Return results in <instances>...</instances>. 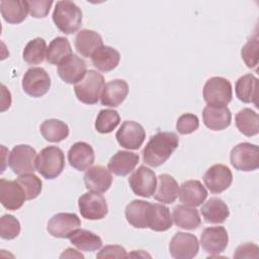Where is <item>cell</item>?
Wrapping results in <instances>:
<instances>
[{"instance_id": "1", "label": "cell", "mask_w": 259, "mask_h": 259, "mask_svg": "<svg viewBox=\"0 0 259 259\" xmlns=\"http://www.w3.org/2000/svg\"><path fill=\"white\" fill-rule=\"evenodd\" d=\"M179 145V138L172 132H159L152 136L143 149V160L151 167L164 164Z\"/></svg>"}, {"instance_id": "2", "label": "cell", "mask_w": 259, "mask_h": 259, "mask_svg": "<svg viewBox=\"0 0 259 259\" xmlns=\"http://www.w3.org/2000/svg\"><path fill=\"white\" fill-rule=\"evenodd\" d=\"M53 20L62 32L71 34L81 26L82 11L72 1H58L53 12Z\"/></svg>"}, {"instance_id": "3", "label": "cell", "mask_w": 259, "mask_h": 259, "mask_svg": "<svg viewBox=\"0 0 259 259\" xmlns=\"http://www.w3.org/2000/svg\"><path fill=\"white\" fill-rule=\"evenodd\" d=\"M103 87V76L95 70H88L84 77L74 85V92L82 103L95 104L100 99Z\"/></svg>"}, {"instance_id": "4", "label": "cell", "mask_w": 259, "mask_h": 259, "mask_svg": "<svg viewBox=\"0 0 259 259\" xmlns=\"http://www.w3.org/2000/svg\"><path fill=\"white\" fill-rule=\"evenodd\" d=\"M65 167L64 152L57 146L44 148L36 158V170L46 179L57 178Z\"/></svg>"}, {"instance_id": "5", "label": "cell", "mask_w": 259, "mask_h": 259, "mask_svg": "<svg viewBox=\"0 0 259 259\" xmlns=\"http://www.w3.org/2000/svg\"><path fill=\"white\" fill-rule=\"evenodd\" d=\"M202 95L207 105H227L233 97L232 84L224 77H211L205 82Z\"/></svg>"}, {"instance_id": "6", "label": "cell", "mask_w": 259, "mask_h": 259, "mask_svg": "<svg viewBox=\"0 0 259 259\" xmlns=\"http://www.w3.org/2000/svg\"><path fill=\"white\" fill-rule=\"evenodd\" d=\"M232 166L239 171H254L259 167V148L251 143H240L230 154Z\"/></svg>"}, {"instance_id": "7", "label": "cell", "mask_w": 259, "mask_h": 259, "mask_svg": "<svg viewBox=\"0 0 259 259\" xmlns=\"http://www.w3.org/2000/svg\"><path fill=\"white\" fill-rule=\"evenodd\" d=\"M36 151L29 145L13 147L9 155L8 165L17 175L33 173L36 170Z\"/></svg>"}, {"instance_id": "8", "label": "cell", "mask_w": 259, "mask_h": 259, "mask_svg": "<svg viewBox=\"0 0 259 259\" xmlns=\"http://www.w3.org/2000/svg\"><path fill=\"white\" fill-rule=\"evenodd\" d=\"M78 207L81 215L90 221L103 219L108 212L106 199L100 193L89 191L78 199Z\"/></svg>"}, {"instance_id": "9", "label": "cell", "mask_w": 259, "mask_h": 259, "mask_svg": "<svg viewBox=\"0 0 259 259\" xmlns=\"http://www.w3.org/2000/svg\"><path fill=\"white\" fill-rule=\"evenodd\" d=\"M51 87V78L47 71L39 67L29 68L22 78V89L31 97H40L48 93Z\"/></svg>"}, {"instance_id": "10", "label": "cell", "mask_w": 259, "mask_h": 259, "mask_svg": "<svg viewBox=\"0 0 259 259\" xmlns=\"http://www.w3.org/2000/svg\"><path fill=\"white\" fill-rule=\"evenodd\" d=\"M199 242L197 238L190 233H176L170 243L169 252L176 259H191L198 253Z\"/></svg>"}, {"instance_id": "11", "label": "cell", "mask_w": 259, "mask_h": 259, "mask_svg": "<svg viewBox=\"0 0 259 259\" xmlns=\"http://www.w3.org/2000/svg\"><path fill=\"white\" fill-rule=\"evenodd\" d=\"M128 184L135 194L142 197H151L157 186V177L150 168L140 166L131 174Z\"/></svg>"}, {"instance_id": "12", "label": "cell", "mask_w": 259, "mask_h": 259, "mask_svg": "<svg viewBox=\"0 0 259 259\" xmlns=\"http://www.w3.org/2000/svg\"><path fill=\"white\" fill-rule=\"evenodd\" d=\"M81 227V221L77 214L60 212L54 214L48 223V232L55 238H68Z\"/></svg>"}, {"instance_id": "13", "label": "cell", "mask_w": 259, "mask_h": 259, "mask_svg": "<svg viewBox=\"0 0 259 259\" xmlns=\"http://www.w3.org/2000/svg\"><path fill=\"white\" fill-rule=\"evenodd\" d=\"M118 144L128 150H138L146 139L143 125L134 120H125L115 134Z\"/></svg>"}, {"instance_id": "14", "label": "cell", "mask_w": 259, "mask_h": 259, "mask_svg": "<svg viewBox=\"0 0 259 259\" xmlns=\"http://www.w3.org/2000/svg\"><path fill=\"white\" fill-rule=\"evenodd\" d=\"M232 181V171L224 164L212 165L203 175V182L211 193H221L225 191L231 186Z\"/></svg>"}, {"instance_id": "15", "label": "cell", "mask_w": 259, "mask_h": 259, "mask_svg": "<svg viewBox=\"0 0 259 259\" xmlns=\"http://www.w3.org/2000/svg\"><path fill=\"white\" fill-rule=\"evenodd\" d=\"M228 243L229 236L224 227L205 228L200 236V245L206 253L210 254V256H217L224 252Z\"/></svg>"}, {"instance_id": "16", "label": "cell", "mask_w": 259, "mask_h": 259, "mask_svg": "<svg viewBox=\"0 0 259 259\" xmlns=\"http://www.w3.org/2000/svg\"><path fill=\"white\" fill-rule=\"evenodd\" d=\"M25 200V192L16 180H0V201L6 209H19Z\"/></svg>"}, {"instance_id": "17", "label": "cell", "mask_w": 259, "mask_h": 259, "mask_svg": "<svg viewBox=\"0 0 259 259\" xmlns=\"http://www.w3.org/2000/svg\"><path fill=\"white\" fill-rule=\"evenodd\" d=\"M146 228L155 232H165L172 227V217L169 208L162 203L149 202L145 212Z\"/></svg>"}, {"instance_id": "18", "label": "cell", "mask_w": 259, "mask_h": 259, "mask_svg": "<svg viewBox=\"0 0 259 259\" xmlns=\"http://www.w3.org/2000/svg\"><path fill=\"white\" fill-rule=\"evenodd\" d=\"M85 187L93 192L103 193L107 191L112 183V175L108 168L101 165L90 167L84 174Z\"/></svg>"}, {"instance_id": "19", "label": "cell", "mask_w": 259, "mask_h": 259, "mask_svg": "<svg viewBox=\"0 0 259 259\" xmlns=\"http://www.w3.org/2000/svg\"><path fill=\"white\" fill-rule=\"evenodd\" d=\"M60 78L68 84H76L87 72L86 63L77 55L72 54L58 65Z\"/></svg>"}, {"instance_id": "20", "label": "cell", "mask_w": 259, "mask_h": 259, "mask_svg": "<svg viewBox=\"0 0 259 259\" xmlns=\"http://www.w3.org/2000/svg\"><path fill=\"white\" fill-rule=\"evenodd\" d=\"M202 120L211 131H223L231 124L232 114L227 105H206L202 110Z\"/></svg>"}, {"instance_id": "21", "label": "cell", "mask_w": 259, "mask_h": 259, "mask_svg": "<svg viewBox=\"0 0 259 259\" xmlns=\"http://www.w3.org/2000/svg\"><path fill=\"white\" fill-rule=\"evenodd\" d=\"M94 150L85 142H77L69 149V164L78 171H85L90 168L94 163Z\"/></svg>"}, {"instance_id": "22", "label": "cell", "mask_w": 259, "mask_h": 259, "mask_svg": "<svg viewBox=\"0 0 259 259\" xmlns=\"http://www.w3.org/2000/svg\"><path fill=\"white\" fill-rule=\"evenodd\" d=\"M128 94V85L122 79H114L104 84L100 101L102 105L116 107L120 105Z\"/></svg>"}, {"instance_id": "23", "label": "cell", "mask_w": 259, "mask_h": 259, "mask_svg": "<svg viewBox=\"0 0 259 259\" xmlns=\"http://www.w3.org/2000/svg\"><path fill=\"white\" fill-rule=\"evenodd\" d=\"M207 191L198 180H187L181 184L178 191L179 200L187 206H199L206 198Z\"/></svg>"}, {"instance_id": "24", "label": "cell", "mask_w": 259, "mask_h": 259, "mask_svg": "<svg viewBox=\"0 0 259 259\" xmlns=\"http://www.w3.org/2000/svg\"><path fill=\"white\" fill-rule=\"evenodd\" d=\"M140 161V156L130 151H117L108 161V170L117 175L125 176L130 174Z\"/></svg>"}, {"instance_id": "25", "label": "cell", "mask_w": 259, "mask_h": 259, "mask_svg": "<svg viewBox=\"0 0 259 259\" xmlns=\"http://www.w3.org/2000/svg\"><path fill=\"white\" fill-rule=\"evenodd\" d=\"M101 46H103L101 35L91 29H82L75 37L76 51L84 58H91L94 52Z\"/></svg>"}, {"instance_id": "26", "label": "cell", "mask_w": 259, "mask_h": 259, "mask_svg": "<svg viewBox=\"0 0 259 259\" xmlns=\"http://www.w3.org/2000/svg\"><path fill=\"white\" fill-rule=\"evenodd\" d=\"M178 183L173 176L164 173L157 178L154 198L162 203H173L178 196Z\"/></svg>"}, {"instance_id": "27", "label": "cell", "mask_w": 259, "mask_h": 259, "mask_svg": "<svg viewBox=\"0 0 259 259\" xmlns=\"http://www.w3.org/2000/svg\"><path fill=\"white\" fill-rule=\"evenodd\" d=\"M0 10L3 19L11 24L21 23L29 12L27 1L22 0H2Z\"/></svg>"}, {"instance_id": "28", "label": "cell", "mask_w": 259, "mask_h": 259, "mask_svg": "<svg viewBox=\"0 0 259 259\" xmlns=\"http://www.w3.org/2000/svg\"><path fill=\"white\" fill-rule=\"evenodd\" d=\"M120 54L108 46H101L91 57L93 66L101 72H109L115 69L119 63Z\"/></svg>"}, {"instance_id": "29", "label": "cell", "mask_w": 259, "mask_h": 259, "mask_svg": "<svg viewBox=\"0 0 259 259\" xmlns=\"http://www.w3.org/2000/svg\"><path fill=\"white\" fill-rule=\"evenodd\" d=\"M172 221L177 227L184 230H195L201 224L198 210L184 204L176 205L173 208Z\"/></svg>"}, {"instance_id": "30", "label": "cell", "mask_w": 259, "mask_h": 259, "mask_svg": "<svg viewBox=\"0 0 259 259\" xmlns=\"http://www.w3.org/2000/svg\"><path fill=\"white\" fill-rule=\"evenodd\" d=\"M200 212L206 223L222 224L230 215L228 205L219 197L209 198L200 209Z\"/></svg>"}, {"instance_id": "31", "label": "cell", "mask_w": 259, "mask_h": 259, "mask_svg": "<svg viewBox=\"0 0 259 259\" xmlns=\"http://www.w3.org/2000/svg\"><path fill=\"white\" fill-rule=\"evenodd\" d=\"M258 79L253 74L240 77L235 85V92L239 100L244 103H253L257 106Z\"/></svg>"}, {"instance_id": "32", "label": "cell", "mask_w": 259, "mask_h": 259, "mask_svg": "<svg viewBox=\"0 0 259 259\" xmlns=\"http://www.w3.org/2000/svg\"><path fill=\"white\" fill-rule=\"evenodd\" d=\"M69 239L76 248L85 252L96 251L102 246L101 238L88 230L78 229L69 237Z\"/></svg>"}, {"instance_id": "33", "label": "cell", "mask_w": 259, "mask_h": 259, "mask_svg": "<svg viewBox=\"0 0 259 259\" xmlns=\"http://www.w3.org/2000/svg\"><path fill=\"white\" fill-rule=\"evenodd\" d=\"M42 137L52 143H59L68 138L69 126L64 121L57 118L46 119L39 126Z\"/></svg>"}, {"instance_id": "34", "label": "cell", "mask_w": 259, "mask_h": 259, "mask_svg": "<svg viewBox=\"0 0 259 259\" xmlns=\"http://www.w3.org/2000/svg\"><path fill=\"white\" fill-rule=\"evenodd\" d=\"M72 54L69 40L64 36H58L54 38L47 48L46 60L52 65H59Z\"/></svg>"}, {"instance_id": "35", "label": "cell", "mask_w": 259, "mask_h": 259, "mask_svg": "<svg viewBox=\"0 0 259 259\" xmlns=\"http://www.w3.org/2000/svg\"><path fill=\"white\" fill-rule=\"evenodd\" d=\"M235 122L239 132L247 137H252L259 133V116L251 108L241 109L236 114Z\"/></svg>"}, {"instance_id": "36", "label": "cell", "mask_w": 259, "mask_h": 259, "mask_svg": "<svg viewBox=\"0 0 259 259\" xmlns=\"http://www.w3.org/2000/svg\"><path fill=\"white\" fill-rule=\"evenodd\" d=\"M148 201L142 199H135L125 206V219L130 225L137 229H145V212Z\"/></svg>"}, {"instance_id": "37", "label": "cell", "mask_w": 259, "mask_h": 259, "mask_svg": "<svg viewBox=\"0 0 259 259\" xmlns=\"http://www.w3.org/2000/svg\"><path fill=\"white\" fill-rule=\"evenodd\" d=\"M47 53L46 40L41 37H35L27 42L23 50V60L29 65L40 64Z\"/></svg>"}, {"instance_id": "38", "label": "cell", "mask_w": 259, "mask_h": 259, "mask_svg": "<svg viewBox=\"0 0 259 259\" xmlns=\"http://www.w3.org/2000/svg\"><path fill=\"white\" fill-rule=\"evenodd\" d=\"M120 121L118 112L114 109H102L95 120V130L100 134L111 133Z\"/></svg>"}, {"instance_id": "39", "label": "cell", "mask_w": 259, "mask_h": 259, "mask_svg": "<svg viewBox=\"0 0 259 259\" xmlns=\"http://www.w3.org/2000/svg\"><path fill=\"white\" fill-rule=\"evenodd\" d=\"M16 181L23 188L27 200L34 199L40 194V191L42 188V182L33 173L19 175V177L16 178Z\"/></svg>"}, {"instance_id": "40", "label": "cell", "mask_w": 259, "mask_h": 259, "mask_svg": "<svg viewBox=\"0 0 259 259\" xmlns=\"http://www.w3.org/2000/svg\"><path fill=\"white\" fill-rule=\"evenodd\" d=\"M20 233L19 221L11 215L4 214L0 219V236L4 240H13Z\"/></svg>"}, {"instance_id": "41", "label": "cell", "mask_w": 259, "mask_h": 259, "mask_svg": "<svg viewBox=\"0 0 259 259\" xmlns=\"http://www.w3.org/2000/svg\"><path fill=\"white\" fill-rule=\"evenodd\" d=\"M258 50L259 41L257 35L250 37L242 48V59L247 65V67L250 69H254L258 65Z\"/></svg>"}, {"instance_id": "42", "label": "cell", "mask_w": 259, "mask_h": 259, "mask_svg": "<svg viewBox=\"0 0 259 259\" xmlns=\"http://www.w3.org/2000/svg\"><path fill=\"white\" fill-rule=\"evenodd\" d=\"M198 117L193 113H184L180 115L176 122V128L181 135L192 134L198 128Z\"/></svg>"}, {"instance_id": "43", "label": "cell", "mask_w": 259, "mask_h": 259, "mask_svg": "<svg viewBox=\"0 0 259 259\" xmlns=\"http://www.w3.org/2000/svg\"><path fill=\"white\" fill-rule=\"evenodd\" d=\"M27 5H28L29 13L32 17L44 18L49 14L50 8L53 5V1L32 0V1H27Z\"/></svg>"}, {"instance_id": "44", "label": "cell", "mask_w": 259, "mask_h": 259, "mask_svg": "<svg viewBox=\"0 0 259 259\" xmlns=\"http://www.w3.org/2000/svg\"><path fill=\"white\" fill-rule=\"evenodd\" d=\"M97 258H123L127 257L126 251L119 245H108L101 249L97 254Z\"/></svg>"}, {"instance_id": "45", "label": "cell", "mask_w": 259, "mask_h": 259, "mask_svg": "<svg viewBox=\"0 0 259 259\" xmlns=\"http://www.w3.org/2000/svg\"><path fill=\"white\" fill-rule=\"evenodd\" d=\"M259 248L253 243L242 244L237 247L234 253L235 258H258Z\"/></svg>"}, {"instance_id": "46", "label": "cell", "mask_w": 259, "mask_h": 259, "mask_svg": "<svg viewBox=\"0 0 259 259\" xmlns=\"http://www.w3.org/2000/svg\"><path fill=\"white\" fill-rule=\"evenodd\" d=\"M64 257H67V258H72V257H76V258H84V256L79 253L77 250L75 249H72V248H68L66 249L60 256V258H64Z\"/></svg>"}, {"instance_id": "47", "label": "cell", "mask_w": 259, "mask_h": 259, "mask_svg": "<svg viewBox=\"0 0 259 259\" xmlns=\"http://www.w3.org/2000/svg\"><path fill=\"white\" fill-rule=\"evenodd\" d=\"M143 252V250H135L133 253H131V254H128L127 255V257H132V256H138V257H140V256H142V257H146V256H148V257H151L149 254H147V253H143V254H141Z\"/></svg>"}]
</instances>
